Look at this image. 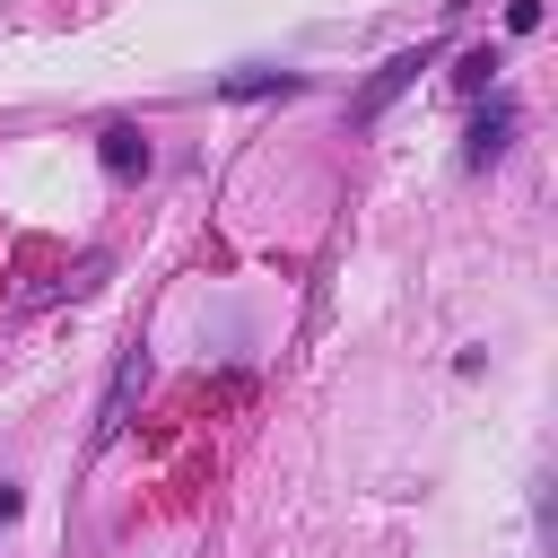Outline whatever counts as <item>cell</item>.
Listing matches in <instances>:
<instances>
[{
    "instance_id": "3",
    "label": "cell",
    "mask_w": 558,
    "mask_h": 558,
    "mask_svg": "<svg viewBox=\"0 0 558 558\" xmlns=\"http://www.w3.org/2000/svg\"><path fill=\"white\" fill-rule=\"evenodd\" d=\"M96 157H105V174H140V166H148V140H140V131H131V122H113V131H105V148H96Z\"/></svg>"
},
{
    "instance_id": "4",
    "label": "cell",
    "mask_w": 558,
    "mask_h": 558,
    "mask_svg": "<svg viewBox=\"0 0 558 558\" xmlns=\"http://www.w3.org/2000/svg\"><path fill=\"white\" fill-rule=\"evenodd\" d=\"M17 506H26V497H17L9 480H0V523H17Z\"/></svg>"
},
{
    "instance_id": "1",
    "label": "cell",
    "mask_w": 558,
    "mask_h": 558,
    "mask_svg": "<svg viewBox=\"0 0 558 558\" xmlns=\"http://www.w3.org/2000/svg\"><path fill=\"white\" fill-rule=\"evenodd\" d=\"M506 140H514V105H488V113H471L462 157H471V166H497V157H506Z\"/></svg>"
},
{
    "instance_id": "2",
    "label": "cell",
    "mask_w": 558,
    "mask_h": 558,
    "mask_svg": "<svg viewBox=\"0 0 558 558\" xmlns=\"http://www.w3.org/2000/svg\"><path fill=\"white\" fill-rule=\"evenodd\" d=\"M410 78H418V52H401V61H384V70H375V87H366V96H357V113H366V122H375V113H384V105H392V96H401V87H410Z\"/></svg>"
}]
</instances>
